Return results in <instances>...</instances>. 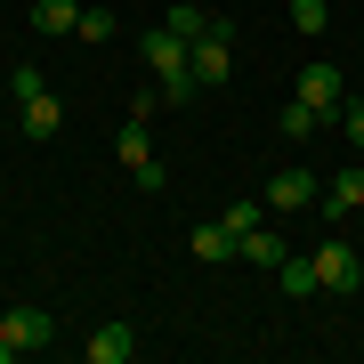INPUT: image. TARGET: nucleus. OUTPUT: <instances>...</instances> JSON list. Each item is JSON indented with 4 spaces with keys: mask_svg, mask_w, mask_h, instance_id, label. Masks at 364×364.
Masks as SVG:
<instances>
[{
    "mask_svg": "<svg viewBox=\"0 0 364 364\" xmlns=\"http://www.w3.org/2000/svg\"><path fill=\"white\" fill-rule=\"evenodd\" d=\"M49 308H33V299H25V308H9V316H0V340H9V348L16 356H33V348H49Z\"/></svg>",
    "mask_w": 364,
    "mask_h": 364,
    "instance_id": "5",
    "label": "nucleus"
},
{
    "mask_svg": "<svg viewBox=\"0 0 364 364\" xmlns=\"http://www.w3.org/2000/svg\"><path fill=\"white\" fill-rule=\"evenodd\" d=\"M81 356H90V364H130L138 356V332L130 324H97L90 340H81Z\"/></svg>",
    "mask_w": 364,
    "mask_h": 364,
    "instance_id": "8",
    "label": "nucleus"
},
{
    "mask_svg": "<svg viewBox=\"0 0 364 364\" xmlns=\"http://www.w3.org/2000/svg\"><path fill=\"white\" fill-rule=\"evenodd\" d=\"M0 364H16V348H9V340H0Z\"/></svg>",
    "mask_w": 364,
    "mask_h": 364,
    "instance_id": "21",
    "label": "nucleus"
},
{
    "mask_svg": "<svg viewBox=\"0 0 364 364\" xmlns=\"http://www.w3.org/2000/svg\"><path fill=\"white\" fill-rule=\"evenodd\" d=\"M284 251H291V243H284V227H275V210H267V219L235 243V259H243V267H284Z\"/></svg>",
    "mask_w": 364,
    "mask_h": 364,
    "instance_id": "7",
    "label": "nucleus"
},
{
    "mask_svg": "<svg viewBox=\"0 0 364 364\" xmlns=\"http://www.w3.org/2000/svg\"><path fill=\"white\" fill-rule=\"evenodd\" d=\"M219 219L235 227V243H243V235H251V227H259V219H267V203H235V210H219Z\"/></svg>",
    "mask_w": 364,
    "mask_h": 364,
    "instance_id": "17",
    "label": "nucleus"
},
{
    "mask_svg": "<svg viewBox=\"0 0 364 364\" xmlns=\"http://www.w3.org/2000/svg\"><path fill=\"white\" fill-rule=\"evenodd\" d=\"M186 65H195V81H203V90L235 73V25H227V16H219V25H210L203 41H186Z\"/></svg>",
    "mask_w": 364,
    "mask_h": 364,
    "instance_id": "2",
    "label": "nucleus"
},
{
    "mask_svg": "<svg viewBox=\"0 0 364 364\" xmlns=\"http://www.w3.org/2000/svg\"><path fill=\"white\" fill-rule=\"evenodd\" d=\"M186 251H195L203 267H219V259H235V227H227V219H203L195 235H186Z\"/></svg>",
    "mask_w": 364,
    "mask_h": 364,
    "instance_id": "10",
    "label": "nucleus"
},
{
    "mask_svg": "<svg viewBox=\"0 0 364 364\" xmlns=\"http://www.w3.org/2000/svg\"><path fill=\"white\" fill-rule=\"evenodd\" d=\"M81 41H97V49H105V41H114V16H105V9H81V25H73Z\"/></svg>",
    "mask_w": 364,
    "mask_h": 364,
    "instance_id": "18",
    "label": "nucleus"
},
{
    "mask_svg": "<svg viewBox=\"0 0 364 364\" xmlns=\"http://www.w3.org/2000/svg\"><path fill=\"white\" fill-rule=\"evenodd\" d=\"M316 210H324V219H356V210H364V170H356V162H348V170H332L324 195H316Z\"/></svg>",
    "mask_w": 364,
    "mask_h": 364,
    "instance_id": "6",
    "label": "nucleus"
},
{
    "mask_svg": "<svg viewBox=\"0 0 364 364\" xmlns=\"http://www.w3.org/2000/svg\"><path fill=\"white\" fill-rule=\"evenodd\" d=\"M130 178L146 186V195H162V186H170V170H162V154H154V162H138V170H130Z\"/></svg>",
    "mask_w": 364,
    "mask_h": 364,
    "instance_id": "19",
    "label": "nucleus"
},
{
    "mask_svg": "<svg viewBox=\"0 0 364 364\" xmlns=\"http://www.w3.org/2000/svg\"><path fill=\"white\" fill-rule=\"evenodd\" d=\"M299 97H308L316 114H332V122H340V105H348V73H340L332 57H316V65L299 73Z\"/></svg>",
    "mask_w": 364,
    "mask_h": 364,
    "instance_id": "4",
    "label": "nucleus"
},
{
    "mask_svg": "<svg viewBox=\"0 0 364 364\" xmlns=\"http://www.w3.org/2000/svg\"><path fill=\"white\" fill-rule=\"evenodd\" d=\"M324 130H332V114H316L308 97H291V105H284V138H291V146H299V138H324Z\"/></svg>",
    "mask_w": 364,
    "mask_h": 364,
    "instance_id": "12",
    "label": "nucleus"
},
{
    "mask_svg": "<svg viewBox=\"0 0 364 364\" xmlns=\"http://www.w3.org/2000/svg\"><path fill=\"white\" fill-rule=\"evenodd\" d=\"M210 25H219V16H210V9H195V0H178V9H170V33H178V41H203Z\"/></svg>",
    "mask_w": 364,
    "mask_h": 364,
    "instance_id": "15",
    "label": "nucleus"
},
{
    "mask_svg": "<svg viewBox=\"0 0 364 364\" xmlns=\"http://www.w3.org/2000/svg\"><path fill=\"white\" fill-rule=\"evenodd\" d=\"M16 105H25V138H57V130H65V105H57L49 90H33V97H16Z\"/></svg>",
    "mask_w": 364,
    "mask_h": 364,
    "instance_id": "11",
    "label": "nucleus"
},
{
    "mask_svg": "<svg viewBox=\"0 0 364 364\" xmlns=\"http://www.w3.org/2000/svg\"><path fill=\"white\" fill-rule=\"evenodd\" d=\"M275 284H284V299H316V291H324V275H316V259H308V251H284Z\"/></svg>",
    "mask_w": 364,
    "mask_h": 364,
    "instance_id": "9",
    "label": "nucleus"
},
{
    "mask_svg": "<svg viewBox=\"0 0 364 364\" xmlns=\"http://www.w3.org/2000/svg\"><path fill=\"white\" fill-rule=\"evenodd\" d=\"M340 138H348V146H364V105H340Z\"/></svg>",
    "mask_w": 364,
    "mask_h": 364,
    "instance_id": "20",
    "label": "nucleus"
},
{
    "mask_svg": "<svg viewBox=\"0 0 364 364\" xmlns=\"http://www.w3.org/2000/svg\"><path fill=\"white\" fill-rule=\"evenodd\" d=\"M316 195H324V178H308L299 162H284V170H267V186H259V203L284 219V210H316Z\"/></svg>",
    "mask_w": 364,
    "mask_h": 364,
    "instance_id": "1",
    "label": "nucleus"
},
{
    "mask_svg": "<svg viewBox=\"0 0 364 364\" xmlns=\"http://www.w3.org/2000/svg\"><path fill=\"white\" fill-rule=\"evenodd\" d=\"M291 25L299 33H332V0H291Z\"/></svg>",
    "mask_w": 364,
    "mask_h": 364,
    "instance_id": "16",
    "label": "nucleus"
},
{
    "mask_svg": "<svg viewBox=\"0 0 364 364\" xmlns=\"http://www.w3.org/2000/svg\"><path fill=\"white\" fill-rule=\"evenodd\" d=\"M308 259H316V275H324V291H364V259H356V243H340V235H332V243H316Z\"/></svg>",
    "mask_w": 364,
    "mask_h": 364,
    "instance_id": "3",
    "label": "nucleus"
},
{
    "mask_svg": "<svg viewBox=\"0 0 364 364\" xmlns=\"http://www.w3.org/2000/svg\"><path fill=\"white\" fill-rule=\"evenodd\" d=\"M33 25L41 33H73L81 25V0H33Z\"/></svg>",
    "mask_w": 364,
    "mask_h": 364,
    "instance_id": "14",
    "label": "nucleus"
},
{
    "mask_svg": "<svg viewBox=\"0 0 364 364\" xmlns=\"http://www.w3.org/2000/svg\"><path fill=\"white\" fill-rule=\"evenodd\" d=\"M114 154H122V170H138V162H154V130H146V122L130 114V122H122V138H114Z\"/></svg>",
    "mask_w": 364,
    "mask_h": 364,
    "instance_id": "13",
    "label": "nucleus"
}]
</instances>
